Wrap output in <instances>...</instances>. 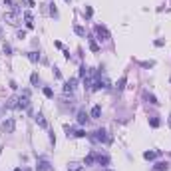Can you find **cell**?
I'll return each instance as SVG.
<instances>
[{
	"mask_svg": "<svg viewBox=\"0 0 171 171\" xmlns=\"http://www.w3.org/2000/svg\"><path fill=\"white\" fill-rule=\"evenodd\" d=\"M88 137H90L94 143H110L112 141V137L107 135L105 129H96L94 133H88Z\"/></svg>",
	"mask_w": 171,
	"mask_h": 171,
	"instance_id": "1",
	"label": "cell"
},
{
	"mask_svg": "<svg viewBox=\"0 0 171 171\" xmlns=\"http://www.w3.org/2000/svg\"><path fill=\"white\" fill-rule=\"evenodd\" d=\"M96 34H98V40H100V42H107V40H110V32H107L105 26H100V24H98V26H96Z\"/></svg>",
	"mask_w": 171,
	"mask_h": 171,
	"instance_id": "2",
	"label": "cell"
},
{
	"mask_svg": "<svg viewBox=\"0 0 171 171\" xmlns=\"http://www.w3.org/2000/svg\"><path fill=\"white\" fill-rule=\"evenodd\" d=\"M36 171H54V165H52L48 159L40 157V159H38V167H36Z\"/></svg>",
	"mask_w": 171,
	"mask_h": 171,
	"instance_id": "3",
	"label": "cell"
},
{
	"mask_svg": "<svg viewBox=\"0 0 171 171\" xmlns=\"http://www.w3.org/2000/svg\"><path fill=\"white\" fill-rule=\"evenodd\" d=\"M14 127H16V124H14V119H12V117L4 119V124H2V129H4V133H14Z\"/></svg>",
	"mask_w": 171,
	"mask_h": 171,
	"instance_id": "4",
	"label": "cell"
},
{
	"mask_svg": "<svg viewBox=\"0 0 171 171\" xmlns=\"http://www.w3.org/2000/svg\"><path fill=\"white\" fill-rule=\"evenodd\" d=\"M76 84H78V78L68 80V82H66V86H64V91H66V94H72V91L76 90Z\"/></svg>",
	"mask_w": 171,
	"mask_h": 171,
	"instance_id": "5",
	"label": "cell"
},
{
	"mask_svg": "<svg viewBox=\"0 0 171 171\" xmlns=\"http://www.w3.org/2000/svg\"><path fill=\"white\" fill-rule=\"evenodd\" d=\"M34 119H36V124H38V126L40 127H48V121H46V117H44V114H36L34 115Z\"/></svg>",
	"mask_w": 171,
	"mask_h": 171,
	"instance_id": "6",
	"label": "cell"
},
{
	"mask_svg": "<svg viewBox=\"0 0 171 171\" xmlns=\"http://www.w3.org/2000/svg\"><path fill=\"white\" fill-rule=\"evenodd\" d=\"M88 119H90V115L86 114L84 110L78 112V124H80V126H86V124H88Z\"/></svg>",
	"mask_w": 171,
	"mask_h": 171,
	"instance_id": "7",
	"label": "cell"
},
{
	"mask_svg": "<svg viewBox=\"0 0 171 171\" xmlns=\"http://www.w3.org/2000/svg\"><path fill=\"white\" fill-rule=\"evenodd\" d=\"M159 155H161L159 149H157V151H145V153H143V157H145L147 161H153L155 157H159Z\"/></svg>",
	"mask_w": 171,
	"mask_h": 171,
	"instance_id": "8",
	"label": "cell"
},
{
	"mask_svg": "<svg viewBox=\"0 0 171 171\" xmlns=\"http://www.w3.org/2000/svg\"><path fill=\"white\" fill-rule=\"evenodd\" d=\"M143 98H145V100H147V102L151 103V105H159V102H157V98H155L153 94H149V91H143Z\"/></svg>",
	"mask_w": 171,
	"mask_h": 171,
	"instance_id": "9",
	"label": "cell"
},
{
	"mask_svg": "<svg viewBox=\"0 0 171 171\" xmlns=\"http://www.w3.org/2000/svg\"><path fill=\"white\" fill-rule=\"evenodd\" d=\"M94 163H96V153L91 151V153H88V157L84 159V165H86V167H91Z\"/></svg>",
	"mask_w": 171,
	"mask_h": 171,
	"instance_id": "10",
	"label": "cell"
},
{
	"mask_svg": "<svg viewBox=\"0 0 171 171\" xmlns=\"http://www.w3.org/2000/svg\"><path fill=\"white\" fill-rule=\"evenodd\" d=\"M167 169H169V165L163 163V161H157V163L153 165V171H167Z\"/></svg>",
	"mask_w": 171,
	"mask_h": 171,
	"instance_id": "11",
	"label": "cell"
},
{
	"mask_svg": "<svg viewBox=\"0 0 171 171\" xmlns=\"http://www.w3.org/2000/svg\"><path fill=\"white\" fill-rule=\"evenodd\" d=\"M96 163H100V165H107V163H110V157H107V155H96Z\"/></svg>",
	"mask_w": 171,
	"mask_h": 171,
	"instance_id": "12",
	"label": "cell"
},
{
	"mask_svg": "<svg viewBox=\"0 0 171 171\" xmlns=\"http://www.w3.org/2000/svg\"><path fill=\"white\" fill-rule=\"evenodd\" d=\"M91 117H94V119H98V117H100V115H102V107H100V105H94V107H91Z\"/></svg>",
	"mask_w": 171,
	"mask_h": 171,
	"instance_id": "13",
	"label": "cell"
},
{
	"mask_svg": "<svg viewBox=\"0 0 171 171\" xmlns=\"http://www.w3.org/2000/svg\"><path fill=\"white\" fill-rule=\"evenodd\" d=\"M149 126H151V127H159L161 126V119L157 117V115H151V117H149Z\"/></svg>",
	"mask_w": 171,
	"mask_h": 171,
	"instance_id": "14",
	"label": "cell"
},
{
	"mask_svg": "<svg viewBox=\"0 0 171 171\" xmlns=\"http://www.w3.org/2000/svg\"><path fill=\"white\" fill-rule=\"evenodd\" d=\"M26 56H28V60H30V62H34V64L40 60V54H38V52H28Z\"/></svg>",
	"mask_w": 171,
	"mask_h": 171,
	"instance_id": "15",
	"label": "cell"
},
{
	"mask_svg": "<svg viewBox=\"0 0 171 171\" xmlns=\"http://www.w3.org/2000/svg\"><path fill=\"white\" fill-rule=\"evenodd\" d=\"M6 107L12 110V107H18V98H10L8 102H6Z\"/></svg>",
	"mask_w": 171,
	"mask_h": 171,
	"instance_id": "16",
	"label": "cell"
},
{
	"mask_svg": "<svg viewBox=\"0 0 171 171\" xmlns=\"http://www.w3.org/2000/svg\"><path fill=\"white\" fill-rule=\"evenodd\" d=\"M126 82H127V78H126V76H124V78H119V82H117V86H115V88H117V91H121L124 88H126Z\"/></svg>",
	"mask_w": 171,
	"mask_h": 171,
	"instance_id": "17",
	"label": "cell"
},
{
	"mask_svg": "<svg viewBox=\"0 0 171 171\" xmlns=\"http://www.w3.org/2000/svg\"><path fill=\"white\" fill-rule=\"evenodd\" d=\"M30 82H32V86H38V84H40V76L34 72V74L30 76Z\"/></svg>",
	"mask_w": 171,
	"mask_h": 171,
	"instance_id": "18",
	"label": "cell"
},
{
	"mask_svg": "<svg viewBox=\"0 0 171 171\" xmlns=\"http://www.w3.org/2000/svg\"><path fill=\"white\" fill-rule=\"evenodd\" d=\"M74 32H76L78 36H86V30H84L82 26H74Z\"/></svg>",
	"mask_w": 171,
	"mask_h": 171,
	"instance_id": "19",
	"label": "cell"
},
{
	"mask_svg": "<svg viewBox=\"0 0 171 171\" xmlns=\"http://www.w3.org/2000/svg\"><path fill=\"white\" fill-rule=\"evenodd\" d=\"M90 48L94 50V52H98V50H100V46L96 44V38H90Z\"/></svg>",
	"mask_w": 171,
	"mask_h": 171,
	"instance_id": "20",
	"label": "cell"
},
{
	"mask_svg": "<svg viewBox=\"0 0 171 171\" xmlns=\"http://www.w3.org/2000/svg\"><path fill=\"white\" fill-rule=\"evenodd\" d=\"M42 91H44V96H46V98H50V100L54 98V91H52V88H44Z\"/></svg>",
	"mask_w": 171,
	"mask_h": 171,
	"instance_id": "21",
	"label": "cell"
},
{
	"mask_svg": "<svg viewBox=\"0 0 171 171\" xmlns=\"http://www.w3.org/2000/svg\"><path fill=\"white\" fill-rule=\"evenodd\" d=\"M91 14H94V10H91V6H88V8L84 10V18H91Z\"/></svg>",
	"mask_w": 171,
	"mask_h": 171,
	"instance_id": "22",
	"label": "cell"
},
{
	"mask_svg": "<svg viewBox=\"0 0 171 171\" xmlns=\"http://www.w3.org/2000/svg\"><path fill=\"white\" fill-rule=\"evenodd\" d=\"M50 14H52L54 18H58V10H56V4H50Z\"/></svg>",
	"mask_w": 171,
	"mask_h": 171,
	"instance_id": "23",
	"label": "cell"
},
{
	"mask_svg": "<svg viewBox=\"0 0 171 171\" xmlns=\"http://www.w3.org/2000/svg\"><path fill=\"white\" fill-rule=\"evenodd\" d=\"M4 54H12V48L8 44H4Z\"/></svg>",
	"mask_w": 171,
	"mask_h": 171,
	"instance_id": "24",
	"label": "cell"
},
{
	"mask_svg": "<svg viewBox=\"0 0 171 171\" xmlns=\"http://www.w3.org/2000/svg\"><path fill=\"white\" fill-rule=\"evenodd\" d=\"M141 66H143V68H151V66H153V62H141Z\"/></svg>",
	"mask_w": 171,
	"mask_h": 171,
	"instance_id": "25",
	"label": "cell"
},
{
	"mask_svg": "<svg viewBox=\"0 0 171 171\" xmlns=\"http://www.w3.org/2000/svg\"><path fill=\"white\" fill-rule=\"evenodd\" d=\"M54 76H56V78H62V74H60V70L58 68H54Z\"/></svg>",
	"mask_w": 171,
	"mask_h": 171,
	"instance_id": "26",
	"label": "cell"
},
{
	"mask_svg": "<svg viewBox=\"0 0 171 171\" xmlns=\"http://www.w3.org/2000/svg\"><path fill=\"white\" fill-rule=\"evenodd\" d=\"M18 38H20V40H22V38H26V32H24V30H20V32H18Z\"/></svg>",
	"mask_w": 171,
	"mask_h": 171,
	"instance_id": "27",
	"label": "cell"
},
{
	"mask_svg": "<svg viewBox=\"0 0 171 171\" xmlns=\"http://www.w3.org/2000/svg\"><path fill=\"white\" fill-rule=\"evenodd\" d=\"M68 171H84V167H70Z\"/></svg>",
	"mask_w": 171,
	"mask_h": 171,
	"instance_id": "28",
	"label": "cell"
},
{
	"mask_svg": "<svg viewBox=\"0 0 171 171\" xmlns=\"http://www.w3.org/2000/svg\"><path fill=\"white\" fill-rule=\"evenodd\" d=\"M167 124H169V127H171V115H169V121H167Z\"/></svg>",
	"mask_w": 171,
	"mask_h": 171,
	"instance_id": "29",
	"label": "cell"
},
{
	"mask_svg": "<svg viewBox=\"0 0 171 171\" xmlns=\"http://www.w3.org/2000/svg\"><path fill=\"white\" fill-rule=\"evenodd\" d=\"M0 38H2V28H0Z\"/></svg>",
	"mask_w": 171,
	"mask_h": 171,
	"instance_id": "30",
	"label": "cell"
},
{
	"mask_svg": "<svg viewBox=\"0 0 171 171\" xmlns=\"http://www.w3.org/2000/svg\"><path fill=\"white\" fill-rule=\"evenodd\" d=\"M64 2H68V4H70V2H72V0H64Z\"/></svg>",
	"mask_w": 171,
	"mask_h": 171,
	"instance_id": "31",
	"label": "cell"
},
{
	"mask_svg": "<svg viewBox=\"0 0 171 171\" xmlns=\"http://www.w3.org/2000/svg\"><path fill=\"white\" fill-rule=\"evenodd\" d=\"M14 171H22V169H20V167H18V169H14Z\"/></svg>",
	"mask_w": 171,
	"mask_h": 171,
	"instance_id": "32",
	"label": "cell"
},
{
	"mask_svg": "<svg viewBox=\"0 0 171 171\" xmlns=\"http://www.w3.org/2000/svg\"><path fill=\"white\" fill-rule=\"evenodd\" d=\"M102 171H112V169H102Z\"/></svg>",
	"mask_w": 171,
	"mask_h": 171,
	"instance_id": "33",
	"label": "cell"
},
{
	"mask_svg": "<svg viewBox=\"0 0 171 171\" xmlns=\"http://www.w3.org/2000/svg\"><path fill=\"white\" fill-rule=\"evenodd\" d=\"M24 171H32V169H24Z\"/></svg>",
	"mask_w": 171,
	"mask_h": 171,
	"instance_id": "34",
	"label": "cell"
}]
</instances>
